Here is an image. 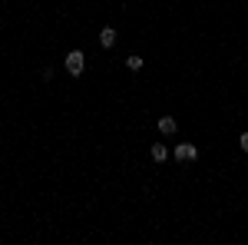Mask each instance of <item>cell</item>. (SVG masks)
<instances>
[{
    "instance_id": "1",
    "label": "cell",
    "mask_w": 248,
    "mask_h": 245,
    "mask_svg": "<svg viewBox=\"0 0 248 245\" xmlns=\"http://www.w3.org/2000/svg\"><path fill=\"white\" fill-rule=\"evenodd\" d=\"M63 66H66V73L79 76V73H83V66H86V57H83L79 50H70V53H66V60H63Z\"/></svg>"
},
{
    "instance_id": "2",
    "label": "cell",
    "mask_w": 248,
    "mask_h": 245,
    "mask_svg": "<svg viewBox=\"0 0 248 245\" xmlns=\"http://www.w3.org/2000/svg\"><path fill=\"white\" fill-rule=\"evenodd\" d=\"M192 159H199V149L192 143H179L175 146V163H192Z\"/></svg>"
},
{
    "instance_id": "3",
    "label": "cell",
    "mask_w": 248,
    "mask_h": 245,
    "mask_svg": "<svg viewBox=\"0 0 248 245\" xmlns=\"http://www.w3.org/2000/svg\"><path fill=\"white\" fill-rule=\"evenodd\" d=\"M175 130H179L175 116H162V119H159V132H162V136H172Z\"/></svg>"
},
{
    "instance_id": "4",
    "label": "cell",
    "mask_w": 248,
    "mask_h": 245,
    "mask_svg": "<svg viewBox=\"0 0 248 245\" xmlns=\"http://www.w3.org/2000/svg\"><path fill=\"white\" fill-rule=\"evenodd\" d=\"M99 43H103L106 50L116 43V30H113V27H103V30H99Z\"/></svg>"
},
{
    "instance_id": "5",
    "label": "cell",
    "mask_w": 248,
    "mask_h": 245,
    "mask_svg": "<svg viewBox=\"0 0 248 245\" xmlns=\"http://www.w3.org/2000/svg\"><path fill=\"white\" fill-rule=\"evenodd\" d=\"M153 159H155V163H166V159H169V149H166L162 143H155V146H153Z\"/></svg>"
},
{
    "instance_id": "6",
    "label": "cell",
    "mask_w": 248,
    "mask_h": 245,
    "mask_svg": "<svg viewBox=\"0 0 248 245\" xmlns=\"http://www.w3.org/2000/svg\"><path fill=\"white\" fill-rule=\"evenodd\" d=\"M126 66H129L133 73H139V70H142V57H139V53H133V57L126 60Z\"/></svg>"
},
{
    "instance_id": "7",
    "label": "cell",
    "mask_w": 248,
    "mask_h": 245,
    "mask_svg": "<svg viewBox=\"0 0 248 245\" xmlns=\"http://www.w3.org/2000/svg\"><path fill=\"white\" fill-rule=\"evenodd\" d=\"M238 143H242V149L248 152V132H242V139H238Z\"/></svg>"
}]
</instances>
